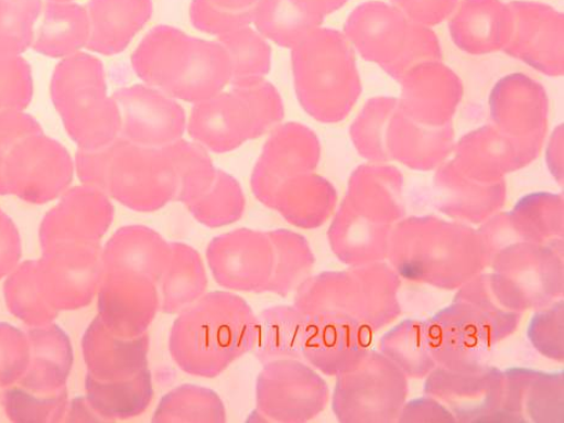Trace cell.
<instances>
[{
    "label": "cell",
    "mask_w": 564,
    "mask_h": 423,
    "mask_svg": "<svg viewBox=\"0 0 564 423\" xmlns=\"http://www.w3.org/2000/svg\"><path fill=\"white\" fill-rule=\"evenodd\" d=\"M178 315L170 334V352L186 375L217 378L253 350L258 318L241 296L207 293Z\"/></svg>",
    "instance_id": "obj_1"
},
{
    "label": "cell",
    "mask_w": 564,
    "mask_h": 423,
    "mask_svg": "<svg viewBox=\"0 0 564 423\" xmlns=\"http://www.w3.org/2000/svg\"><path fill=\"white\" fill-rule=\"evenodd\" d=\"M131 59L144 83L185 102H203L230 83L227 50L171 26L150 31Z\"/></svg>",
    "instance_id": "obj_2"
},
{
    "label": "cell",
    "mask_w": 564,
    "mask_h": 423,
    "mask_svg": "<svg viewBox=\"0 0 564 423\" xmlns=\"http://www.w3.org/2000/svg\"><path fill=\"white\" fill-rule=\"evenodd\" d=\"M78 176L137 212H155L175 202L178 176L169 147L150 148L118 137L94 152L77 154Z\"/></svg>",
    "instance_id": "obj_3"
},
{
    "label": "cell",
    "mask_w": 564,
    "mask_h": 423,
    "mask_svg": "<svg viewBox=\"0 0 564 423\" xmlns=\"http://www.w3.org/2000/svg\"><path fill=\"white\" fill-rule=\"evenodd\" d=\"M299 102L324 123L344 120L356 106L361 83L352 46L346 35L317 29L292 47Z\"/></svg>",
    "instance_id": "obj_4"
},
{
    "label": "cell",
    "mask_w": 564,
    "mask_h": 423,
    "mask_svg": "<svg viewBox=\"0 0 564 423\" xmlns=\"http://www.w3.org/2000/svg\"><path fill=\"white\" fill-rule=\"evenodd\" d=\"M52 99L65 129L80 151L94 152L115 142L121 130L120 110L108 96L102 61L77 53L54 70Z\"/></svg>",
    "instance_id": "obj_5"
},
{
    "label": "cell",
    "mask_w": 564,
    "mask_h": 423,
    "mask_svg": "<svg viewBox=\"0 0 564 423\" xmlns=\"http://www.w3.org/2000/svg\"><path fill=\"white\" fill-rule=\"evenodd\" d=\"M284 118L282 98L275 87L262 80L250 86H232L192 109V139L217 154L235 151L243 143L259 139Z\"/></svg>",
    "instance_id": "obj_6"
},
{
    "label": "cell",
    "mask_w": 564,
    "mask_h": 423,
    "mask_svg": "<svg viewBox=\"0 0 564 423\" xmlns=\"http://www.w3.org/2000/svg\"><path fill=\"white\" fill-rule=\"evenodd\" d=\"M345 35L362 58L399 82L422 62L443 59L441 43L430 28L382 2L355 9L345 24Z\"/></svg>",
    "instance_id": "obj_7"
},
{
    "label": "cell",
    "mask_w": 564,
    "mask_h": 423,
    "mask_svg": "<svg viewBox=\"0 0 564 423\" xmlns=\"http://www.w3.org/2000/svg\"><path fill=\"white\" fill-rule=\"evenodd\" d=\"M67 149L50 139L42 127L19 137L3 160V195L43 205L64 194L73 180Z\"/></svg>",
    "instance_id": "obj_8"
},
{
    "label": "cell",
    "mask_w": 564,
    "mask_h": 423,
    "mask_svg": "<svg viewBox=\"0 0 564 423\" xmlns=\"http://www.w3.org/2000/svg\"><path fill=\"white\" fill-rule=\"evenodd\" d=\"M490 108L495 129L530 163L541 151L547 130L549 99L544 87L524 74H510L494 87Z\"/></svg>",
    "instance_id": "obj_9"
},
{
    "label": "cell",
    "mask_w": 564,
    "mask_h": 423,
    "mask_svg": "<svg viewBox=\"0 0 564 423\" xmlns=\"http://www.w3.org/2000/svg\"><path fill=\"white\" fill-rule=\"evenodd\" d=\"M257 380V409L269 422H305L328 400L327 384L297 359L272 360Z\"/></svg>",
    "instance_id": "obj_10"
},
{
    "label": "cell",
    "mask_w": 564,
    "mask_h": 423,
    "mask_svg": "<svg viewBox=\"0 0 564 423\" xmlns=\"http://www.w3.org/2000/svg\"><path fill=\"white\" fill-rule=\"evenodd\" d=\"M40 267L44 290L57 311L89 305L98 294L105 276L99 245H57L44 248Z\"/></svg>",
    "instance_id": "obj_11"
},
{
    "label": "cell",
    "mask_w": 564,
    "mask_h": 423,
    "mask_svg": "<svg viewBox=\"0 0 564 423\" xmlns=\"http://www.w3.org/2000/svg\"><path fill=\"white\" fill-rule=\"evenodd\" d=\"M209 269L223 289L264 293L273 267L268 232L238 229L218 236L206 252Z\"/></svg>",
    "instance_id": "obj_12"
},
{
    "label": "cell",
    "mask_w": 564,
    "mask_h": 423,
    "mask_svg": "<svg viewBox=\"0 0 564 423\" xmlns=\"http://www.w3.org/2000/svg\"><path fill=\"white\" fill-rule=\"evenodd\" d=\"M120 110V137L134 144L162 148L182 140L184 109L153 87L134 85L112 94Z\"/></svg>",
    "instance_id": "obj_13"
},
{
    "label": "cell",
    "mask_w": 564,
    "mask_h": 423,
    "mask_svg": "<svg viewBox=\"0 0 564 423\" xmlns=\"http://www.w3.org/2000/svg\"><path fill=\"white\" fill-rule=\"evenodd\" d=\"M160 311L158 283L138 273L105 272L98 291V317L120 338L142 337Z\"/></svg>",
    "instance_id": "obj_14"
},
{
    "label": "cell",
    "mask_w": 564,
    "mask_h": 423,
    "mask_svg": "<svg viewBox=\"0 0 564 423\" xmlns=\"http://www.w3.org/2000/svg\"><path fill=\"white\" fill-rule=\"evenodd\" d=\"M321 159L317 135L297 122L275 129L262 149L253 170L252 189L258 200L269 206L275 191L288 180L311 173Z\"/></svg>",
    "instance_id": "obj_15"
},
{
    "label": "cell",
    "mask_w": 564,
    "mask_h": 423,
    "mask_svg": "<svg viewBox=\"0 0 564 423\" xmlns=\"http://www.w3.org/2000/svg\"><path fill=\"white\" fill-rule=\"evenodd\" d=\"M512 31L503 52L546 74L561 77L563 59V15L539 3L512 2Z\"/></svg>",
    "instance_id": "obj_16"
},
{
    "label": "cell",
    "mask_w": 564,
    "mask_h": 423,
    "mask_svg": "<svg viewBox=\"0 0 564 423\" xmlns=\"http://www.w3.org/2000/svg\"><path fill=\"white\" fill-rule=\"evenodd\" d=\"M115 219L109 196L93 186L65 194L41 226L42 248L57 245H99Z\"/></svg>",
    "instance_id": "obj_17"
},
{
    "label": "cell",
    "mask_w": 564,
    "mask_h": 423,
    "mask_svg": "<svg viewBox=\"0 0 564 423\" xmlns=\"http://www.w3.org/2000/svg\"><path fill=\"white\" fill-rule=\"evenodd\" d=\"M400 83L398 108L406 117L427 128L453 123L462 101L463 85L457 74L442 61L422 62L412 67Z\"/></svg>",
    "instance_id": "obj_18"
},
{
    "label": "cell",
    "mask_w": 564,
    "mask_h": 423,
    "mask_svg": "<svg viewBox=\"0 0 564 423\" xmlns=\"http://www.w3.org/2000/svg\"><path fill=\"white\" fill-rule=\"evenodd\" d=\"M149 335L124 339L111 333L97 316L83 338L87 375L99 381L133 378L148 368Z\"/></svg>",
    "instance_id": "obj_19"
},
{
    "label": "cell",
    "mask_w": 564,
    "mask_h": 423,
    "mask_svg": "<svg viewBox=\"0 0 564 423\" xmlns=\"http://www.w3.org/2000/svg\"><path fill=\"white\" fill-rule=\"evenodd\" d=\"M512 31V12L500 0H463L449 21L455 44L470 55L505 50Z\"/></svg>",
    "instance_id": "obj_20"
},
{
    "label": "cell",
    "mask_w": 564,
    "mask_h": 423,
    "mask_svg": "<svg viewBox=\"0 0 564 423\" xmlns=\"http://www.w3.org/2000/svg\"><path fill=\"white\" fill-rule=\"evenodd\" d=\"M348 0H259L253 22L261 35L294 47Z\"/></svg>",
    "instance_id": "obj_21"
},
{
    "label": "cell",
    "mask_w": 564,
    "mask_h": 423,
    "mask_svg": "<svg viewBox=\"0 0 564 423\" xmlns=\"http://www.w3.org/2000/svg\"><path fill=\"white\" fill-rule=\"evenodd\" d=\"M31 357L18 388L33 394L53 395L66 390L73 366V350L67 334L58 326L34 327L28 330Z\"/></svg>",
    "instance_id": "obj_22"
},
{
    "label": "cell",
    "mask_w": 564,
    "mask_h": 423,
    "mask_svg": "<svg viewBox=\"0 0 564 423\" xmlns=\"http://www.w3.org/2000/svg\"><path fill=\"white\" fill-rule=\"evenodd\" d=\"M90 19L93 53L112 56L123 52L134 35L153 15L152 0H90L86 7Z\"/></svg>",
    "instance_id": "obj_23"
},
{
    "label": "cell",
    "mask_w": 564,
    "mask_h": 423,
    "mask_svg": "<svg viewBox=\"0 0 564 423\" xmlns=\"http://www.w3.org/2000/svg\"><path fill=\"white\" fill-rule=\"evenodd\" d=\"M171 242L153 229L124 227L111 236L102 251L105 272L127 271L160 282L170 264Z\"/></svg>",
    "instance_id": "obj_24"
},
{
    "label": "cell",
    "mask_w": 564,
    "mask_h": 423,
    "mask_svg": "<svg viewBox=\"0 0 564 423\" xmlns=\"http://www.w3.org/2000/svg\"><path fill=\"white\" fill-rule=\"evenodd\" d=\"M454 148V123L427 128L411 120L398 106L388 120L384 152L416 169H431L441 163Z\"/></svg>",
    "instance_id": "obj_25"
},
{
    "label": "cell",
    "mask_w": 564,
    "mask_h": 423,
    "mask_svg": "<svg viewBox=\"0 0 564 423\" xmlns=\"http://www.w3.org/2000/svg\"><path fill=\"white\" fill-rule=\"evenodd\" d=\"M335 204L332 184L311 172L285 181L268 207L278 210L293 226L311 229L329 218Z\"/></svg>",
    "instance_id": "obj_26"
},
{
    "label": "cell",
    "mask_w": 564,
    "mask_h": 423,
    "mask_svg": "<svg viewBox=\"0 0 564 423\" xmlns=\"http://www.w3.org/2000/svg\"><path fill=\"white\" fill-rule=\"evenodd\" d=\"M85 390L86 401L104 422L140 416L154 397L152 372L148 368L121 381H99L87 375Z\"/></svg>",
    "instance_id": "obj_27"
},
{
    "label": "cell",
    "mask_w": 564,
    "mask_h": 423,
    "mask_svg": "<svg viewBox=\"0 0 564 423\" xmlns=\"http://www.w3.org/2000/svg\"><path fill=\"white\" fill-rule=\"evenodd\" d=\"M170 264L158 288L160 310L167 315L181 314L206 294L208 279L203 258L195 248L171 242Z\"/></svg>",
    "instance_id": "obj_28"
},
{
    "label": "cell",
    "mask_w": 564,
    "mask_h": 423,
    "mask_svg": "<svg viewBox=\"0 0 564 423\" xmlns=\"http://www.w3.org/2000/svg\"><path fill=\"white\" fill-rule=\"evenodd\" d=\"M89 40L90 19L86 8L47 2L43 22L34 35L32 46L37 54L62 58L79 53Z\"/></svg>",
    "instance_id": "obj_29"
},
{
    "label": "cell",
    "mask_w": 564,
    "mask_h": 423,
    "mask_svg": "<svg viewBox=\"0 0 564 423\" xmlns=\"http://www.w3.org/2000/svg\"><path fill=\"white\" fill-rule=\"evenodd\" d=\"M258 330L252 352L261 365L303 357L307 317L295 306L269 307L257 316Z\"/></svg>",
    "instance_id": "obj_30"
},
{
    "label": "cell",
    "mask_w": 564,
    "mask_h": 423,
    "mask_svg": "<svg viewBox=\"0 0 564 423\" xmlns=\"http://www.w3.org/2000/svg\"><path fill=\"white\" fill-rule=\"evenodd\" d=\"M458 161L479 180H496L501 173L525 163L523 156L494 126H487L463 137L458 144Z\"/></svg>",
    "instance_id": "obj_31"
},
{
    "label": "cell",
    "mask_w": 564,
    "mask_h": 423,
    "mask_svg": "<svg viewBox=\"0 0 564 423\" xmlns=\"http://www.w3.org/2000/svg\"><path fill=\"white\" fill-rule=\"evenodd\" d=\"M4 294L10 313L32 327L50 325L58 315L45 293L40 260L26 261L12 272Z\"/></svg>",
    "instance_id": "obj_32"
},
{
    "label": "cell",
    "mask_w": 564,
    "mask_h": 423,
    "mask_svg": "<svg viewBox=\"0 0 564 423\" xmlns=\"http://www.w3.org/2000/svg\"><path fill=\"white\" fill-rule=\"evenodd\" d=\"M217 42L227 50L232 86L256 85L268 76L272 52L260 33L245 26L218 35Z\"/></svg>",
    "instance_id": "obj_33"
},
{
    "label": "cell",
    "mask_w": 564,
    "mask_h": 423,
    "mask_svg": "<svg viewBox=\"0 0 564 423\" xmlns=\"http://www.w3.org/2000/svg\"><path fill=\"white\" fill-rule=\"evenodd\" d=\"M227 421V410L220 397L196 384H182L160 401L153 422L156 423H221Z\"/></svg>",
    "instance_id": "obj_34"
},
{
    "label": "cell",
    "mask_w": 564,
    "mask_h": 423,
    "mask_svg": "<svg viewBox=\"0 0 564 423\" xmlns=\"http://www.w3.org/2000/svg\"><path fill=\"white\" fill-rule=\"evenodd\" d=\"M273 248V267L264 293L290 294L305 279L313 256L303 236L290 230L268 232Z\"/></svg>",
    "instance_id": "obj_35"
},
{
    "label": "cell",
    "mask_w": 564,
    "mask_h": 423,
    "mask_svg": "<svg viewBox=\"0 0 564 423\" xmlns=\"http://www.w3.org/2000/svg\"><path fill=\"white\" fill-rule=\"evenodd\" d=\"M186 208L205 227L220 228L242 218L246 197L240 183L229 173L218 170L216 180L206 194Z\"/></svg>",
    "instance_id": "obj_36"
},
{
    "label": "cell",
    "mask_w": 564,
    "mask_h": 423,
    "mask_svg": "<svg viewBox=\"0 0 564 423\" xmlns=\"http://www.w3.org/2000/svg\"><path fill=\"white\" fill-rule=\"evenodd\" d=\"M167 147L178 176L175 202L189 206L210 188L218 169L203 145L180 140Z\"/></svg>",
    "instance_id": "obj_37"
},
{
    "label": "cell",
    "mask_w": 564,
    "mask_h": 423,
    "mask_svg": "<svg viewBox=\"0 0 564 423\" xmlns=\"http://www.w3.org/2000/svg\"><path fill=\"white\" fill-rule=\"evenodd\" d=\"M42 0H0V54L20 56L34 42Z\"/></svg>",
    "instance_id": "obj_38"
},
{
    "label": "cell",
    "mask_w": 564,
    "mask_h": 423,
    "mask_svg": "<svg viewBox=\"0 0 564 423\" xmlns=\"http://www.w3.org/2000/svg\"><path fill=\"white\" fill-rule=\"evenodd\" d=\"M258 3L259 0H193L191 20L198 31L221 35L249 26Z\"/></svg>",
    "instance_id": "obj_39"
},
{
    "label": "cell",
    "mask_w": 564,
    "mask_h": 423,
    "mask_svg": "<svg viewBox=\"0 0 564 423\" xmlns=\"http://www.w3.org/2000/svg\"><path fill=\"white\" fill-rule=\"evenodd\" d=\"M398 106L392 97L372 98L350 127V137L359 153L373 160H386L384 132Z\"/></svg>",
    "instance_id": "obj_40"
},
{
    "label": "cell",
    "mask_w": 564,
    "mask_h": 423,
    "mask_svg": "<svg viewBox=\"0 0 564 423\" xmlns=\"http://www.w3.org/2000/svg\"><path fill=\"white\" fill-rule=\"evenodd\" d=\"M2 403L8 417L14 422H61L69 405L67 389L57 394L41 395L18 386L4 389Z\"/></svg>",
    "instance_id": "obj_41"
},
{
    "label": "cell",
    "mask_w": 564,
    "mask_h": 423,
    "mask_svg": "<svg viewBox=\"0 0 564 423\" xmlns=\"http://www.w3.org/2000/svg\"><path fill=\"white\" fill-rule=\"evenodd\" d=\"M33 97L32 69L21 56L0 54V111L26 109Z\"/></svg>",
    "instance_id": "obj_42"
},
{
    "label": "cell",
    "mask_w": 564,
    "mask_h": 423,
    "mask_svg": "<svg viewBox=\"0 0 564 423\" xmlns=\"http://www.w3.org/2000/svg\"><path fill=\"white\" fill-rule=\"evenodd\" d=\"M31 347L28 333L0 323V388L17 384L30 365Z\"/></svg>",
    "instance_id": "obj_43"
},
{
    "label": "cell",
    "mask_w": 564,
    "mask_h": 423,
    "mask_svg": "<svg viewBox=\"0 0 564 423\" xmlns=\"http://www.w3.org/2000/svg\"><path fill=\"white\" fill-rule=\"evenodd\" d=\"M395 8L423 26H436L453 15L458 0H392Z\"/></svg>",
    "instance_id": "obj_44"
},
{
    "label": "cell",
    "mask_w": 564,
    "mask_h": 423,
    "mask_svg": "<svg viewBox=\"0 0 564 423\" xmlns=\"http://www.w3.org/2000/svg\"><path fill=\"white\" fill-rule=\"evenodd\" d=\"M41 128L40 122L21 110L0 111V195H3L2 166L9 148L20 135Z\"/></svg>",
    "instance_id": "obj_45"
},
{
    "label": "cell",
    "mask_w": 564,
    "mask_h": 423,
    "mask_svg": "<svg viewBox=\"0 0 564 423\" xmlns=\"http://www.w3.org/2000/svg\"><path fill=\"white\" fill-rule=\"evenodd\" d=\"M21 257V239L14 221L7 218L0 230V279L14 270Z\"/></svg>",
    "instance_id": "obj_46"
},
{
    "label": "cell",
    "mask_w": 564,
    "mask_h": 423,
    "mask_svg": "<svg viewBox=\"0 0 564 423\" xmlns=\"http://www.w3.org/2000/svg\"><path fill=\"white\" fill-rule=\"evenodd\" d=\"M66 422H104L85 397L73 400L67 409Z\"/></svg>",
    "instance_id": "obj_47"
},
{
    "label": "cell",
    "mask_w": 564,
    "mask_h": 423,
    "mask_svg": "<svg viewBox=\"0 0 564 423\" xmlns=\"http://www.w3.org/2000/svg\"><path fill=\"white\" fill-rule=\"evenodd\" d=\"M7 218L8 216L4 214L2 209H0V230H2Z\"/></svg>",
    "instance_id": "obj_48"
},
{
    "label": "cell",
    "mask_w": 564,
    "mask_h": 423,
    "mask_svg": "<svg viewBox=\"0 0 564 423\" xmlns=\"http://www.w3.org/2000/svg\"><path fill=\"white\" fill-rule=\"evenodd\" d=\"M47 2H53V3H70L72 0H47Z\"/></svg>",
    "instance_id": "obj_49"
}]
</instances>
